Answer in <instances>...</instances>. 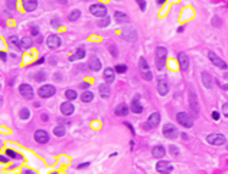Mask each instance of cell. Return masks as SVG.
Instances as JSON below:
<instances>
[{"label":"cell","mask_w":228,"mask_h":174,"mask_svg":"<svg viewBox=\"0 0 228 174\" xmlns=\"http://www.w3.org/2000/svg\"><path fill=\"white\" fill-rule=\"evenodd\" d=\"M166 58H168V49L165 46H157L155 55V65L157 71H163L166 66Z\"/></svg>","instance_id":"6da1fadb"},{"label":"cell","mask_w":228,"mask_h":174,"mask_svg":"<svg viewBox=\"0 0 228 174\" xmlns=\"http://www.w3.org/2000/svg\"><path fill=\"white\" fill-rule=\"evenodd\" d=\"M139 69H140L142 76H143L145 81H152V79H153V74H152V71L149 69V65H147L146 59L143 58V56L139 59Z\"/></svg>","instance_id":"7a4b0ae2"},{"label":"cell","mask_w":228,"mask_h":174,"mask_svg":"<svg viewBox=\"0 0 228 174\" xmlns=\"http://www.w3.org/2000/svg\"><path fill=\"white\" fill-rule=\"evenodd\" d=\"M90 13L95 17H107V7L101 3H94L90 6Z\"/></svg>","instance_id":"3957f363"},{"label":"cell","mask_w":228,"mask_h":174,"mask_svg":"<svg viewBox=\"0 0 228 174\" xmlns=\"http://www.w3.org/2000/svg\"><path fill=\"white\" fill-rule=\"evenodd\" d=\"M162 133L168 140H175V138H178V135H179V131L176 130V127H175L173 124H171V122L163 125Z\"/></svg>","instance_id":"277c9868"},{"label":"cell","mask_w":228,"mask_h":174,"mask_svg":"<svg viewBox=\"0 0 228 174\" xmlns=\"http://www.w3.org/2000/svg\"><path fill=\"white\" fill-rule=\"evenodd\" d=\"M176 121H178L180 125L186 127V128L194 127V119H192V116L189 115V114H186V112H178V114H176Z\"/></svg>","instance_id":"5b68a950"},{"label":"cell","mask_w":228,"mask_h":174,"mask_svg":"<svg viewBox=\"0 0 228 174\" xmlns=\"http://www.w3.org/2000/svg\"><path fill=\"white\" fill-rule=\"evenodd\" d=\"M121 36L127 42H131V43L137 41V32H136V29H134V27H131V26H126V27L123 29V30H121Z\"/></svg>","instance_id":"8992f818"},{"label":"cell","mask_w":228,"mask_h":174,"mask_svg":"<svg viewBox=\"0 0 228 174\" xmlns=\"http://www.w3.org/2000/svg\"><path fill=\"white\" fill-rule=\"evenodd\" d=\"M55 92H57V88L54 85H43L39 88L38 94H39L41 98H51V97L55 95Z\"/></svg>","instance_id":"52a82bcc"},{"label":"cell","mask_w":228,"mask_h":174,"mask_svg":"<svg viewBox=\"0 0 228 174\" xmlns=\"http://www.w3.org/2000/svg\"><path fill=\"white\" fill-rule=\"evenodd\" d=\"M206 142L211 144V145H222L225 142V137L222 134H218V133H214V134H209L206 137Z\"/></svg>","instance_id":"ba28073f"},{"label":"cell","mask_w":228,"mask_h":174,"mask_svg":"<svg viewBox=\"0 0 228 174\" xmlns=\"http://www.w3.org/2000/svg\"><path fill=\"white\" fill-rule=\"evenodd\" d=\"M156 170H157V173H160V174H169V173H172L173 166H172L169 161L159 160V161H157V164H156Z\"/></svg>","instance_id":"9c48e42d"},{"label":"cell","mask_w":228,"mask_h":174,"mask_svg":"<svg viewBox=\"0 0 228 174\" xmlns=\"http://www.w3.org/2000/svg\"><path fill=\"white\" fill-rule=\"evenodd\" d=\"M168 92H169V82H168V78L166 76H162L159 81H157V94L159 95H168Z\"/></svg>","instance_id":"30bf717a"},{"label":"cell","mask_w":228,"mask_h":174,"mask_svg":"<svg viewBox=\"0 0 228 174\" xmlns=\"http://www.w3.org/2000/svg\"><path fill=\"white\" fill-rule=\"evenodd\" d=\"M189 107H191V111L194 112V115L198 116L199 115V104H198V98H196L195 92H189Z\"/></svg>","instance_id":"8fae6325"},{"label":"cell","mask_w":228,"mask_h":174,"mask_svg":"<svg viewBox=\"0 0 228 174\" xmlns=\"http://www.w3.org/2000/svg\"><path fill=\"white\" fill-rule=\"evenodd\" d=\"M159 121H160V114H159V112H153L152 115L149 116L147 124L143 125V128H145V130H152V128H155V127L159 125Z\"/></svg>","instance_id":"7c38bea8"},{"label":"cell","mask_w":228,"mask_h":174,"mask_svg":"<svg viewBox=\"0 0 228 174\" xmlns=\"http://www.w3.org/2000/svg\"><path fill=\"white\" fill-rule=\"evenodd\" d=\"M19 92H20V95L25 100H33V89L29 83H20Z\"/></svg>","instance_id":"4fadbf2b"},{"label":"cell","mask_w":228,"mask_h":174,"mask_svg":"<svg viewBox=\"0 0 228 174\" xmlns=\"http://www.w3.org/2000/svg\"><path fill=\"white\" fill-rule=\"evenodd\" d=\"M208 58H209V60H211L215 66H218L220 69H227V68H228L227 63H225V62H224L220 56H217L214 52H208Z\"/></svg>","instance_id":"5bb4252c"},{"label":"cell","mask_w":228,"mask_h":174,"mask_svg":"<svg viewBox=\"0 0 228 174\" xmlns=\"http://www.w3.org/2000/svg\"><path fill=\"white\" fill-rule=\"evenodd\" d=\"M46 45L49 49H58L61 46V38L58 35H49L46 38Z\"/></svg>","instance_id":"9a60e30c"},{"label":"cell","mask_w":228,"mask_h":174,"mask_svg":"<svg viewBox=\"0 0 228 174\" xmlns=\"http://www.w3.org/2000/svg\"><path fill=\"white\" fill-rule=\"evenodd\" d=\"M35 141L38 144H46L49 141V134L45 130H36L35 131Z\"/></svg>","instance_id":"2e32d148"},{"label":"cell","mask_w":228,"mask_h":174,"mask_svg":"<svg viewBox=\"0 0 228 174\" xmlns=\"http://www.w3.org/2000/svg\"><path fill=\"white\" fill-rule=\"evenodd\" d=\"M59 109H61L62 115H72L74 111H75V108H74V105L71 104V101L62 102V104H61V107H59Z\"/></svg>","instance_id":"e0dca14e"},{"label":"cell","mask_w":228,"mask_h":174,"mask_svg":"<svg viewBox=\"0 0 228 174\" xmlns=\"http://www.w3.org/2000/svg\"><path fill=\"white\" fill-rule=\"evenodd\" d=\"M178 62H179L180 71H183V72H185L188 68H189V59H188L186 53H183V52L178 53Z\"/></svg>","instance_id":"ac0fdd59"},{"label":"cell","mask_w":228,"mask_h":174,"mask_svg":"<svg viewBox=\"0 0 228 174\" xmlns=\"http://www.w3.org/2000/svg\"><path fill=\"white\" fill-rule=\"evenodd\" d=\"M130 109L134 112V114H142V112H143V107L140 105V95H136V97L133 98Z\"/></svg>","instance_id":"d6986e66"},{"label":"cell","mask_w":228,"mask_h":174,"mask_svg":"<svg viewBox=\"0 0 228 174\" xmlns=\"http://www.w3.org/2000/svg\"><path fill=\"white\" fill-rule=\"evenodd\" d=\"M114 79H115V69H113V68H106L104 69V81H106V83H113L114 82Z\"/></svg>","instance_id":"ffe728a7"},{"label":"cell","mask_w":228,"mask_h":174,"mask_svg":"<svg viewBox=\"0 0 228 174\" xmlns=\"http://www.w3.org/2000/svg\"><path fill=\"white\" fill-rule=\"evenodd\" d=\"M201 79H202V83H204V86L206 89H212V86H214V81H212V76L208 72H202L201 74Z\"/></svg>","instance_id":"44dd1931"},{"label":"cell","mask_w":228,"mask_h":174,"mask_svg":"<svg viewBox=\"0 0 228 174\" xmlns=\"http://www.w3.org/2000/svg\"><path fill=\"white\" fill-rule=\"evenodd\" d=\"M88 66H90L91 71H94V72H98L101 66H103V63H101V60L97 58V56H91L90 58V62H88Z\"/></svg>","instance_id":"7402d4cb"},{"label":"cell","mask_w":228,"mask_h":174,"mask_svg":"<svg viewBox=\"0 0 228 174\" xmlns=\"http://www.w3.org/2000/svg\"><path fill=\"white\" fill-rule=\"evenodd\" d=\"M114 114H115L117 116L127 115V114H129V107H127V104H124V102L118 104V105L115 107V109H114Z\"/></svg>","instance_id":"603a6c76"},{"label":"cell","mask_w":228,"mask_h":174,"mask_svg":"<svg viewBox=\"0 0 228 174\" xmlns=\"http://www.w3.org/2000/svg\"><path fill=\"white\" fill-rule=\"evenodd\" d=\"M22 4L26 12H33L38 7V0H22Z\"/></svg>","instance_id":"cb8c5ba5"},{"label":"cell","mask_w":228,"mask_h":174,"mask_svg":"<svg viewBox=\"0 0 228 174\" xmlns=\"http://www.w3.org/2000/svg\"><path fill=\"white\" fill-rule=\"evenodd\" d=\"M98 91H100L101 98H104V100H107V98L110 97V94H111V89H110V85H108V83H101V85L98 86Z\"/></svg>","instance_id":"d4e9b609"},{"label":"cell","mask_w":228,"mask_h":174,"mask_svg":"<svg viewBox=\"0 0 228 174\" xmlns=\"http://www.w3.org/2000/svg\"><path fill=\"white\" fill-rule=\"evenodd\" d=\"M7 42H9V45H10L12 48H15V49H17V50L22 49V42L19 41V38H17V36H15V35L9 36Z\"/></svg>","instance_id":"484cf974"},{"label":"cell","mask_w":228,"mask_h":174,"mask_svg":"<svg viewBox=\"0 0 228 174\" xmlns=\"http://www.w3.org/2000/svg\"><path fill=\"white\" fill-rule=\"evenodd\" d=\"M165 153H166V150H165V147L163 145H155L153 147V150H152V156L155 158H160L165 156Z\"/></svg>","instance_id":"4316f807"},{"label":"cell","mask_w":228,"mask_h":174,"mask_svg":"<svg viewBox=\"0 0 228 174\" xmlns=\"http://www.w3.org/2000/svg\"><path fill=\"white\" fill-rule=\"evenodd\" d=\"M85 56V50L82 49V48H80V49H77V52L74 53V55H71L69 56V60L71 62H75V60H80V59H82Z\"/></svg>","instance_id":"83f0119b"},{"label":"cell","mask_w":228,"mask_h":174,"mask_svg":"<svg viewBox=\"0 0 228 174\" xmlns=\"http://www.w3.org/2000/svg\"><path fill=\"white\" fill-rule=\"evenodd\" d=\"M114 19L118 22V23H127L129 22V16L123 12H115L114 13Z\"/></svg>","instance_id":"f1b7e54d"},{"label":"cell","mask_w":228,"mask_h":174,"mask_svg":"<svg viewBox=\"0 0 228 174\" xmlns=\"http://www.w3.org/2000/svg\"><path fill=\"white\" fill-rule=\"evenodd\" d=\"M92 100H94V94H92L91 91H85L81 95V101L84 102V104H88V102H91Z\"/></svg>","instance_id":"f546056e"},{"label":"cell","mask_w":228,"mask_h":174,"mask_svg":"<svg viewBox=\"0 0 228 174\" xmlns=\"http://www.w3.org/2000/svg\"><path fill=\"white\" fill-rule=\"evenodd\" d=\"M22 49H29V48H32V39L29 38V36H23L22 39Z\"/></svg>","instance_id":"4dcf8cb0"},{"label":"cell","mask_w":228,"mask_h":174,"mask_svg":"<svg viewBox=\"0 0 228 174\" xmlns=\"http://www.w3.org/2000/svg\"><path fill=\"white\" fill-rule=\"evenodd\" d=\"M54 134H55L57 137H64V135H65V128H64V125L54 127Z\"/></svg>","instance_id":"1f68e13d"},{"label":"cell","mask_w":228,"mask_h":174,"mask_svg":"<svg viewBox=\"0 0 228 174\" xmlns=\"http://www.w3.org/2000/svg\"><path fill=\"white\" fill-rule=\"evenodd\" d=\"M81 16V12L78 10V9H75V10H72L71 13H69V16H68V19L71 20V22H77L78 20V17Z\"/></svg>","instance_id":"d6a6232c"},{"label":"cell","mask_w":228,"mask_h":174,"mask_svg":"<svg viewBox=\"0 0 228 174\" xmlns=\"http://www.w3.org/2000/svg\"><path fill=\"white\" fill-rule=\"evenodd\" d=\"M77 97H78L77 91H74V89H66V91H65V98H66V100H69V101L77 100Z\"/></svg>","instance_id":"836d02e7"},{"label":"cell","mask_w":228,"mask_h":174,"mask_svg":"<svg viewBox=\"0 0 228 174\" xmlns=\"http://www.w3.org/2000/svg\"><path fill=\"white\" fill-rule=\"evenodd\" d=\"M19 116H20V119H29V116H31V111H29L28 108H22L20 112H19Z\"/></svg>","instance_id":"e575fe53"},{"label":"cell","mask_w":228,"mask_h":174,"mask_svg":"<svg viewBox=\"0 0 228 174\" xmlns=\"http://www.w3.org/2000/svg\"><path fill=\"white\" fill-rule=\"evenodd\" d=\"M110 22H111V17H103L101 20H98L97 22V25L100 26V27H106V26H108L110 25Z\"/></svg>","instance_id":"d590c367"},{"label":"cell","mask_w":228,"mask_h":174,"mask_svg":"<svg viewBox=\"0 0 228 174\" xmlns=\"http://www.w3.org/2000/svg\"><path fill=\"white\" fill-rule=\"evenodd\" d=\"M35 79H36L38 82H42V81H45V79H46V72H45V71H39L38 74L35 75Z\"/></svg>","instance_id":"8d00e7d4"},{"label":"cell","mask_w":228,"mask_h":174,"mask_svg":"<svg viewBox=\"0 0 228 174\" xmlns=\"http://www.w3.org/2000/svg\"><path fill=\"white\" fill-rule=\"evenodd\" d=\"M169 153H171L173 157H179V148L176 145H171L169 147Z\"/></svg>","instance_id":"74e56055"},{"label":"cell","mask_w":228,"mask_h":174,"mask_svg":"<svg viewBox=\"0 0 228 174\" xmlns=\"http://www.w3.org/2000/svg\"><path fill=\"white\" fill-rule=\"evenodd\" d=\"M114 69H115V72H118V74H124V72L127 71V66H126L124 63H118Z\"/></svg>","instance_id":"f35d334b"},{"label":"cell","mask_w":228,"mask_h":174,"mask_svg":"<svg viewBox=\"0 0 228 174\" xmlns=\"http://www.w3.org/2000/svg\"><path fill=\"white\" fill-rule=\"evenodd\" d=\"M51 26H52V27H55V29H57V27H59V26H61V20H59V17H54V19L51 20Z\"/></svg>","instance_id":"ab89813d"},{"label":"cell","mask_w":228,"mask_h":174,"mask_svg":"<svg viewBox=\"0 0 228 174\" xmlns=\"http://www.w3.org/2000/svg\"><path fill=\"white\" fill-rule=\"evenodd\" d=\"M211 23H212V26H215V27H220L221 26V19L218 16H214L212 17V20H211Z\"/></svg>","instance_id":"60d3db41"},{"label":"cell","mask_w":228,"mask_h":174,"mask_svg":"<svg viewBox=\"0 0 228 174\" xmlns=\"http://www.w3.org/2000/svg\"><path fill=\"white\" fill-rule=\"evenodd\" d=\"M6 156H7L9 158H20L19 157V156H17L16 153H15V151H13V150H6Z\"/></svg>","instance_id":"b9f144b4"},{"label":"cell","mask_w":228,"mask_h":174,"mask_svg":"<svg viewBox=\"0 0 228 174\" xmlns=\"http://www.w3.org/2000/svg\"><path fill=\"white\" fill-rule=\"evenodd\" d=\"M136 3L139 4V7H140V10H142V12H145V10H146V1H145V0H136Z\"/></svg>","instance_id":"7bdbcfd3"},{"label":"cell","mask_w":228,"mask_h":174,"mask_svg":"<svg viewBox=\"0 0 228 174\" xmlns=\"http://www.w3.org/2000/svg\"><path fill=\"white\" fill-rule=\"evenodd\" d=\"M110 52H111V55H113L114 58L118 56V50H117V46H115V45H111V46H110Z\"/></svg>","instance_id":"ee69618b"},{"label":"cell","mask_w":228,"mask_h":174,"mask_svg":"<svg viewBox=\"0 0 228 174\" xmlns=\"http://www.w3.org/2000/svg\"><path fill=\"white\" fill-rule=\"evenodd\" d=\"M6 3H7V7L10 9V10L16 9V0H7Z\"/></svg>","instance_id":"f6af8a7d"},{"label":"cell","mask_w":228,"mask_h":174,"mask_svg":"<svg viewBox=\"0 0 228 174\" xmlns=\"http://www.w3.org/2000/svg\"><path fill=\"white\" fill-rule=\"evenodd\" d=\"M31 32H32V36H39V27L38 26H32Z\"/></svg>","instance_id":"bcb514c9"},{"label":"cell","mask_w":228,"mask_h":174,"mask_svg":"<svg viewBox=\"0 0 228 174\" xmlns=\"http://www.w3.org/2000/svg\"><path fill=\"white\" fill-rule=\"evenodd\" d=\"M124 125H126V127L130 130V134H131V135H136V131H134V128H133V125H131L130 122H124Z\"/></svg>","instance_id":"7dc6e473"},{"label":"cell","mask_w":228,"mask_h":174,"mask_svg":"<svg viewBox=\"0 0 228 174\" xmlns=\"http://www.w3.org/2000/svg\"><path fill=\"white\" fill-rule=\"evenodd\" d=\"M222 112H224V116L228 118V104H224V105H222Z\"/></svg>","instance_id":"c3c4849f"},{"label":"cell","mask_w":228,"mask_h":174,"mask_svg":"<svg viewBox=\"0 0 228 174\" xmlns=\"http://www.w3.org/2000/svg\"><path fill=\"white\" fill-rule=\"evenodd\" d=\"M220 116H221V114L218 112V111H214V112H212V119L218 121V119H220Z\"/></svg>","instance_id":"681fc988"},{"label":"cell","mask_w":228,"mask_h":174,"mask_svg":"<svg viewBox=\"0 0 228 174\" xmlns=\"http://www.w3.org/2000/svg\"><path fill=\"white\" fill-rule=\"evenodd\" d=\"M90 166V161H87V163H82V164H78V170H82V168H85V167H88Z\"/></svg>","instance_id":"f907efd6"},{"label":"cell","mask_w":228,"mask_h":174,"mask_svg":"<svg viewBox=\"0 0 228 174\" xmlns=\"http://www.w3.org/2000/svg\"><path fill=\"white\" fill-rule=\"evenodd\" d=\"M80 88H82V89H85V91H87V89L90 88V83H88V82H82V83H80Z\"/></svg>","instance_id":"816d5d0a"},{"label":"cell","mask_w":228,"mask_h":174,"mask_svg":"<svg viewBox=\"0 0 228 174\" xmlns=\"http://www.w3.org/2000/svg\"><path fill=\"white\" fill-rule=\"evenodd\" d=\"M0 53H1V60L6 62V60H7V55H6V52H0Z\"/></svg>","instance_id":"f5cc1de1"},{"label":"cell","mask_w":228,"mask_h":174,"mask_svg":"<svg viewBox=\"0 0 228 174\" xmlns=\"http://www.w3.org/2000/svg\"><path fill=\"white\" fill-rule=\"evenodd\" d=\"M0 161H1V163H9V158L4 157V156H0Z\"/></svg>","instance_id":"db71d44e"},{"label":"cell","mask_w":228,"mask_h":174,"mask_svg":"<svg viewBox=\"0 0 228 174\" xmlns=\"http://www.w3.org/2000/svg\"><path fill=\"white\" fill-rule=\"evenodd\" d=\"M48 118H49V116L46 115V114H42V115H41V119H42V121H48Z\"/></svg>","instance_id":"11a10c76"},{"label":"cell","mask_w":228,"mask_h":174,"mask_svg":"<svg viewBox=\"0 0 228 174\" xmlns=\"http://www.w3.org/2000/svg\"><path fill=\"white\" fill-rule=\"evenodd\" d=\"M57 78V81H61L62 78H61V74H54V79Z\"/></svg>","instance_id":"9f6ffc18"},{"label":"cell","mask_w":228,"mask_h":174,"mask_svg":"<svg viewBox=\"0 0 228 174\" xmlns=\"http://www.w3.org/2000/svg\"><path fill=\"white\" fill-rule=\"evenodd\" d=\"M43 62H45V58H41L38 62H36V63H35V65H41V63H43Z\"/></svg>","instance_id":"6f0895ef"},{"label":"cell","mask_w":228,"mask_h":174,"mask_svg":"<svg viewBox=\"0 0 228 174\" xmlns=\"http://www.w3.org/2000/svg\"><path fill=\"white\" fill-rule=\"evenodd\" d=\"M49 62H51L52 65H55V63H57V59H55V58H51V59H49Z\"/></svg>","instance_id":"680465c9"},{"label":"cell","mask_w":228,"mask_h":174,"mask_svg":"<svg viewBox=\"0 0 228 174\" xmlns=\"http://www.w3.org/2000/svg\"><path fill=\"white\" fill-rule=\"evenodd\" d=\"M58 3H61V4H66L68 3V0H57Z\"/></svg>","instance_id":"91938a15"},{"label":"cell","mask_w":228,"mask_h":174,"mask_svg":"<svg viewBox=\"0 0 228 174\" xmlns=\"http://www.w3.org/2000/svg\"><path fill=\"white\" fill-rule=\"evenodd\" d=\"M165 1H166V0H156V3H157V4H159V6H160V4H163V3H165Z\"/></svg>","instance_id":"94428289"},{"label":"cell","mask_w":228,"mask_h":174,"mask_svg":"<svg viewBox=\"0 0 228 174\" xmlns=\"http://www.w3.org/2000/svg\"><path fill=\"white\" fill-rule=\"evenodd\" d=\"M36 43H42V38H41V36H38V41H36Z\"/></svg>","instance_id":"6125c7cd"},{"label":"cell","mask_w":228,"mask_h":174,"mask_svg":"<svg viewBox=\"0 0 228 174\" xmlns=\"http://www.w3.org/2000/svg\"><path fill=\"white\" fill-rule=\"evenodd\" d=\"M178 32H179V33H182V32H183V27H182V26H180V27H178Z\"/></svg>","instance_id":"be15d7a7"},{"label":"cell","mask_w":228,"mask_h":174,"mask_svg":"<svg viewBox=\"0 0 228 174\" xmlns=\"http://www.w3.org/2000/svg\"><path fill=\"white\" fill-rule=\"evenodd\" d=\"M224 79H225V81H228V72H227V74H224Z\"/></svg>","instance_id":"e7e4bbea"},{"label":"cell","mask_w":228,"mask_h":174,"mask_svg":"<svg viewBox=\"0 0 228 174\" xmlns=\"http://www.w3.org/2000/svg\"><path fill=\"white\" fill-rule=\"evenodd\" d=\"M25 173H26V174H35V173H32V171H31V170H26V171H25Z\"/></svg>","instance_id":"03108f58"},{"label":"cell","mask_w":228,"mask_h":174,"mask_svg":"<svg viewBox=\"0 0 228 174\" xmlns=\"http://www.w3.org/2000/svg\"><path fill=\"white\" fill-rule=\"evenodd\" d=\"M227 150H228V145H227Z\"/></svg>","instance_id":"003e7915"}]
</instances>
